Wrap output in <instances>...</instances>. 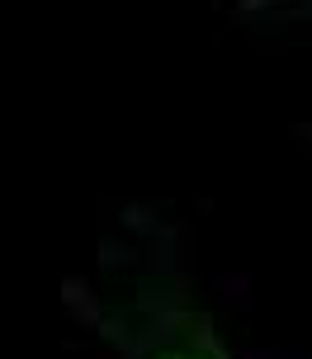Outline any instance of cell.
Wrapping results in <instances>:
<instances>
[{
	"label": "cell",
	"instance_id": "3",
	"mask_svg": "<svg viewBox=\"0 0 312 359\" xmlns=\"http://www.w3.org/2000/svg\"><path fill=\"white\" fill-rule=\"evenodd\" d=\"M308 137H312V133H308Z\"/></svg>",
	"mask_w": 312,
	"mask_h": 359
},
{
	"label": "cell",
	"instance_id": "2",
	"mask_svg": "<svg viewBox=\"0 0 312 359\" xmlns=\"http://www.w3.org/2000/svg\"><path fill=\"white\" fill-rule=\"evenodd\" d=\"M241 15L265 29H312V0H241Z\"/></svg>",
	"mask_w": 312,
	"mask_h": 359
},
{
	"label": "cell",
	"instance_id": "1",
	"mask_svg": "<svg viewBox=\"0 0 312 359\" xmlns=\"http://www.w3.org/2000/svg\"><path fill=\"white\" fill-rule=\"evenodd\" d=\"M67 307L118 359H241L180 260L175 227L128 213L86 274L67 284Z\"/></svg>",
	"mask_w": 312,
	"mask_h": 359
}]
</instances>
